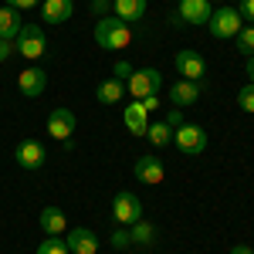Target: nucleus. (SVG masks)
<instances>
[{"instance_id": "1", "label": "nucleus", "mask_w": 254, "mask_h": 254, "mask_svg": "<svg viewBox=\"0 0 254 254\" xmlns=\"http://www.w3.org/2000/svg\"><path fill=\"white\" fill-rule=\"evenodd\" d=\"M95 44L102 51H122L132 44V24H126L116 14H105L95 20Z\"/></svg>"}, {"instance_id": "2", "label": "nucleus", "mask_w": 254, "mask_h": 254, "mask_svg": "<svg viewBox=\"0 0 254 254\" xmlns=\"http://www.w3.org/2000/svg\"><path fill=\"white\" fill-rule=\"evenodd\" d=\"M163 88V71L159 68H136L129 78H126V92L132 98H149V95H159Z\"/></svg>"}, {"instance_id": "3", "label": "nucleus", "mask_w": 254, "mask_h": 254, "mask_svg": "<svg viewBox=\"0 0 254 254\" xmlns=\"http://www.w3.org/2000/svg\"><path fill=\"white\" fill-rule=\"evenodd\" d=\"M173 142H176L180 153H187V156H200V153L207 149V129L196 126V122H183V126L173 132Z\"/></svg>"}, {"instance_id": "4", "label": "nucleus", "mask_w": 254, "mask_h": 254, "mask_svg": "<svg viewBox=\"0 0 254 254\" xmlns=\"http://www.w3.org/2000/svg\"><path fill=\"white\" fill-rule=\"evenodd\" d=\"M207 27H210V34L214 38H237V31L244 27V17L237 14V7H217L210 20H207Z\"/></svg>"}, {"instance_id": "5", "label": "nucleus", "mask_w": 254, "mask_h": 254, "mask_svg": "<svg viewBox=\"0 0 254 254\" xmlns=\"http://www.w3.org/2000/svg\"><path fill=\"white\" fill-rule=\"evenodd\" d=\"M14 48H17L20 58L38 61L41 55H44V48H48V41H44V31H41L38 24H24V27H20V34H17V41H14Z\"/></svg>"}, {"instance_id": "6", "label": "nucleus", "mask_w": 254, "mask_h": 254, "mask_svg": "<svg viewBox=\"0 0 254 254\" xmlns=\"http://www.w3.org/2000/svg\"><path fill=\"white\" fill-rule=\"evenodd\" d=\"M112 214H116V220L122 227H129V224H136L142 217V200L132 190H119L116 200H112Z\"/></svg>"}, {"instance_id": "7", "label": "nucleus", "mask_w": 254, "mask_h": 254, "mask_svg": "<svg viewBox=\"0 0 254 254\" xmlns=\"http://www.w3.org/2000/svg\"><path fill=\"white\" fill-rule=\"evenodd\" d=\"M44 159H48V149L41 146L38 139H24V142H17V149H14V163H17L20 170H27V173L41 170Z\"/></svg>"}, {"instance_id": "8", "label": "nucleus", "mask_w": 254, "mask_h": 254, "mask_svg": "<svg viewBox=\"0 0 254 254\" xmlns=\"http://www.w3.org/2000/svg\"><path fill=\"white\" fill-rule=\"evenodd\" d=\"M173 64H176V71H180L187 81H200L203 75H207V61H203V55H200V51H193V48L176 51Z\"/></svg>"}, {"instance_id": "9", "label": "nucleus", "mask_w": 254, "mask_h": 254, "mask_svg": "<svg viewBox=\"0 0 254 254\" xmlns=\"http://www.w3.org/2000/svg\"><path fill=\"white\" fill-rule=\"evenodd\" d=\"M210 14H214V3H210V0H180V7H176L180 24H190V27L207 24Z\"/></svg>"}, {"instance_id": "10", "label": "nucleus", "mask_w": 254, "mask_h": 254, "mask_svg": "<svg viewBox=\"0 0 254 254\" xmlns=\"http://www.w3.org/2000/svg\"><path fill=\"white\" fill-rule=\"evenodd\" d=\"M71 132H75V112L71 109H55L48 116V136L55 142H68Z\"/></svg>"}, {"instance_id": "11", "label": "nucleus", "mask_w": 254, "mask_h": 254, "mask_svg": "<svg viewBox=\"0 0 254 254\" xmlns=\"http://www.w3.org/2000/svg\"><path fill=\"white\" fill-rule=\"evenodd\" d=\"M17 88H20V95L38 98V95H44V88H48V75H44L41 68H24L17 75Z\"/></svg>"}, {"instance_id": "12", "label": "nucleus", "mask_w": 254, "mask_h": 254, "mask_svg": "<svg viewBox=\"0 0 254 254\" xmlns=\"http://www.w3.org/2000/svg\"><path fill=\"white\" fill-rule=\"evenodd\" d=\"M170 102H173V109L196 105V102H200V85H196V81H187V78L173 81V85H170Z\"/></svg>"}, {"instance_id": "13", "label": "nucleus", "mask_w": 254, "mask_h": 254, "mask_svg": "<svg viewBox=\"0 0 254 254\" xmlns=\"http://www.w3.org/2000/svg\"><path fill=\"white\" fill-rule=\"evenodd\" d=\"M163 176H166V170H163V163H159L156 156H139L136 159V180H139V183H146V187H159Z\"/></svg>"}, {"instance_id": "14", "label": "nucleus", "mask_w": 254, "mask_h": 254, "mask_svg": "<svg viewBox=\"0 0 254 254\" xmlns=\"http://www.w3.org/2000/svg\"><path fill=\"white\" fill-rule=\"evenodd\" d=\"M64 244H68L71 254H98V237L88 227H75L71 234L64 237Z\"/></svg>"}, {"instance_id": "15", "label": "nucleus", "mask_w": 254, "mask_h": 254, "mask_svg": "<svg viewBox=\"0 0 254 254\" xmlns=\"http://www.w3.org/2000/svg\"><path fill=\"white\" fill-rule=\"evenodd\" d=\"M122 122H126V129H129L132 136H146V129H149V112H146V105H142V102H129L126 112H122Z\"/></svg>"}, {"instance_id": "16", "label": "nucleus", "mask_w": 254, "mask_h": 254, "mask_svg": "<svg viewBox=\"0 0 254 254\" xmlns=\"http://www.w3.org/2000/svg\"><path fill=\"white\" fill-rule=\"evenodd\" d=\"M75 14V0H41V17L48 24H64Z\"/></svg>"}, {"instance_id": "17", "label": "nucleus", "mask_w": 254, "mask_h": 254, "mask_svg": "<svg viewBox=\"0 0 254 254\" xmlns=\"http://www.w3.org/2000/svg\"><path fill=\"white\" fill-rule=\"evenodd\" d=\"M38 224H41V231H44L48 237H61L64 227H68V217H64L61 207H44L41 217H38Z\"/></svg>"}, {"instance_id": "18", "label": "nucleus", "mask_w": 254, "mask_h": 254, "mask_svg": "<svg viewBox=\"0 0 254 254\" xmlns=\"http://www.w3.org/2000/svg\"><path fill=\"white\" fill-rule=\"evenodd\" d=\"M20 27H24V14L3 3V7H0V38H10V41H17Z\"/></svg>"}, {"instance_id": "19", "label": "nucleus", "mask_w": 254, "mask_h": 254, "mask_svg": "<svg viewBox=\"0 0 254 254\" xmlns=\"http://www.w3.org/2000/svg\"><path fill=\"white\" fill-rule=\"evenodd\" d=\"M146 0H112V14L122 17L126 24H132V20H142L146 17Z\"/></svg>"}, {"instance_id": "20", "label": "nucleus", "mask_w": 254, "mask_h": 254, "mask_svg": "<svg viewBox=\"0 0 254 254\" xmlns=\"http://www.w3.org/2000/svg\"><path fill=\"white\" fill-rule=\"evenodd\" d=\"M95 98L102 102V105H116V102H122V98H126V81L105 78V81L95 88Z\"/></svg>"}, {"instance_id": "21", "label": "nucleus", "mask_w": 254, "mask_h": 254, "mask_svg": "<svg viewBox=\"0 0 254 254\" xmlns=\"http://www.w3.org/2000/svg\"><path fill=\"white\" fill-rule=\"evenodd\" d=\"M129 237H132V244H142V248H149V244L156 241V227H153L149 220H142V217H139L136 224H129Z\"/></svg>"}, {"instance_id": "22", "label": "nucleus", "mask_w": 254, "mask_h": 254, "mask_svg": "<svg viewBox=\"0 0 254 254\" xmlns=\"http://www.w3.org/2000/svg\"><path fill=\"white\" fill-rule=\"evenodd\" d=\"M146 139H149L153 146H166V142L173 139V129L166 126V119H159V122H149V129H146Z\"/></svg>"}, {"instance_id": "23", "label": "nucleus", "mask_w": 254, "mask_h": 254, "mask_svg": "<svg viewBox=\"0 0 254 254\" xmlns=\"http://www.w3.org/2000/svg\"><path fill=\"white\" fill-rule=\"evenodd\" d=\"M234 41H237V51H241L244 58H248V55H254V24H248V27H241Z\"/></svg>"}, {"instance_id": "24", "label": "nucleus", "mask_w": 254, "mask_h": 254, "mask_svg": "<svg viewBox=\"0 0 254 254\" xmlns=\"http://www.w3.org/2000/svg\"><path fill=\"white\" fill-rule=\"evenodd\" d=\"M34 254H71V251H68V244H64L61 237H44Z\"/></svg>"}, {"instance_id": "25", "label": "nucleus", "mask_w": 254, "mask_h": 254, "mask_svg": "<svg viewBox=\"0 0 254 254\" xmlns=\"http://www.w3.org/2000/svg\"><path fill=\"white\" fill-rule=\"evenodd\" d=\"M237 105H241L244 112H251V116H254V81H248V85L237 92Z\"/></svg>"}, {"instance_id": "26", "label": "nucleus", "mask_w": 254, "mask_h": 254, "mask_svg": "<svg viewBox=\"0 0 254 254\" xmlns=\"http://www.w3.org/2000/svg\"><path fill=\"white\" fill-rule=\"evenodd\" d=\"M109 244H112L116 251H126V248L132 244V237H129V227H119V231H112V234H109Z\"/></svg>"}, {"instance_id": "27", "label": "nucleus", "mask_w": 254, "mask_h": 254, "mask_svg": "<svg viewBox=\"0 0 254 254\" xmlns=\"http://www.w3.org/2000/svg\"><path fill=\"white\" fill-rule=\"evenodd\" d=\"M14 55H17V48H14V41H10V38H0V64H3L7 58H14Z\"/></svg>"}, {"instance_id": "28", "label": "nucleus", "mask_w": 254, "mask_h": 254, "mask_svg": "<svg viewBox=\"0 0 254 254\" xmlns=\"http://www.w3.org/2000/svg\"><path fill=\"white\" fill-rule=\"evenodd\" d=\"M112 71H116V75H112V78L126 81V78H129V75H132V71H136V68H132V64H129V61H116V68H112Z\"/></svg>"}, {"instance_id": "29", "label": "nucleus", "mask_w": 254, "mask_h": 254, "mask_svg": "<svg viewBox=\"0 0 254 254\" xmlns=\"http://www.w3.org/2000/svg\"><path fill=\"white\" fill-rule=\"evenodd\" d=\"M237 14L244 20H254V0H237Z\"/></svg>"}, {"instance_id": "30", "label": "nucleus", "mask_w": 254, "mask_h": 254, "mask_svg": "<svg viewBox=\"0 0 254 254\" xmlns=\"http://www.w3.org/2000/svg\"><path fill=\"white\" fill-rule=\"evenodd\" d=\"M183 122H187V119H183L180 109H170V112H166V126H170V129H180Z\"/></svg>"}, {"instance_id": "31", "label": "nucleus", "mask_w": 254, "mask_h": 254, "mask_svg": "<svg viewBox=\"0 0 254 254\" xmlns=\"http://www.w3.org/2000/svg\"><path fill=\"white\" fill-rule=\"evenodd\" d=\"M3 3H7V7H14V10H20V14H24V10H31V7H38L41 0H3Z\"/></svg>"}, {"instance_id": "32", "label": "nucleus", "mask_w": 254, "mask_h": 254, "mask_svg": "<svg viewBox=\"0 0 254 254\" xmlns=\"http://www.w3.org/2000/svg\"><path fill=\"white\" fill-rule=\"evenodd\" d=\"M142 105H146V112H156L159 105H163V98H159V95H149V98H142Z\"/></svg>"}, {"instance_id": "33", "label": "nucleus", "mask_w": 254, "mask_h": 254, "mask_svg": "<svg viewBox=\"0 0 254 254\" xmlns=\"http://www.w3.org/2000/svg\"><path fill=\"white\" fill-rule=\"evenodd\" d=\"M231 254H254L248 244H237V248H231Z\"/></svg>"}, {"instance_id": "34", "label": "nucleus", "mask_w": 254, "mask_h": 254, "mask_svg": "<svg viewBox=\"0 0 254 254\" xmlns=\"http://www.w3.org/2000/svg\"><path fill=\"white\" fill-rule=\"evenodd\" d=\"M244 68H248V75H251V81H254V55H248V61H244Z\"/></svg>"}]
</instances>
